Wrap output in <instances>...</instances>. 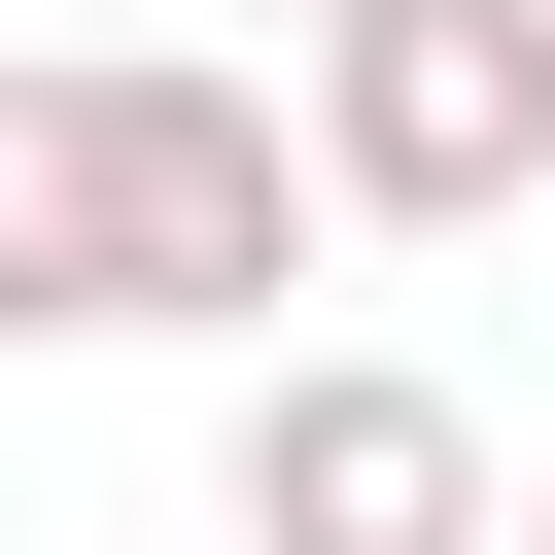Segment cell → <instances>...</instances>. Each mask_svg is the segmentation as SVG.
Listing matches in <instances>:
<instances>
[{
    "label": "cell",
    "instance_id": "277c9868",
    "mask_svg": "<svg viewBox=\"0 0 555 555\" xmlns=\"http://www.w3.org/2000/svg\"><path fill=\"white\" fill-rule=\"evenodd\" d=\"M278 35H382V0H278Z\"/></svg>",
    "mask_w": 555,
    "mask_h": 555
},
{
    "label": "cell",
    "instance_id": "3957f363",
    "mask_svg": "<svg viewBox=\"0 0 555 555\" xmlns=\"http://www.w3.org/2000/svg\"><path fill=\"white\" fill-rule=\"evenodd\" d=\"M208 520H243V555H520V451H486L416 347H243Z\"/></svg>",
    "mask_w": 555,
    "mask_h": 555
},
{
    "label": "cell",
    "instance_id": "7a4b0ae2",
    "mask_svg": "<svg viewBox=\"0 0 555 555\" xmlns=\"http://www.w3.org/2000/svg\"><path fill=\"white\" fill-rule=\"evenodd\" d=\"M278 139H312V243H486L555 208V0H382L278 69Z\"/></svg>",
    "mask_w": 555,
    "mask_h": 555
},
{
    "label": "cell",
    "instance_id": "5b68a950",
    "mask_svg": "<svg viewBox=\"0 0 555 555\" xmlns=\"http://www.w3.org/2000/svg\"><path fill=\"white\" fill-rule=\"evenodd\" d=\"M520 555H555V486H520Z\"/></svg>",
    "mask_w": 555,
    "mask_h": 555
},
{
    "label": "cell",
    "instance_id": "6da1fadb",
    "mask_svg": "<svg viewBox=\"0 0 555 555\" xmlns=\"http://www.w3.org/2000/svg\"><path fill=\"white\" fill-rule=\"evenodd\" d=\"M278 278H312L278 69H173V35L0 69V347H278Z\"/></svg>",
    "mask_w": 555,
    "mask_h": 555
}]
</instances>
